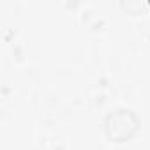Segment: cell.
I'll use <instances>...</instances> for the list:
<instances>
[{
	"instance_id": "6da1fadb",
	"label": "cell",
	"mask_w": 150,
	"mask_h": 150,
	"mask_svg": "<svg viewBox=\"0 0 150 150\" xmlns=\"http://www.w3.org/2000/svg\"><path fill=\"white\" fill-rule=\"evenodd\" d=\"M136 131H138V118L131 111H125V110L115 111L106 120V134L110 136V139L125 141L132 138Z\"/></svg>"
}]
</instances>
